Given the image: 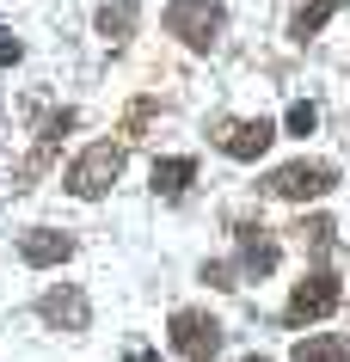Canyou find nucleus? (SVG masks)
<instances>
[{
	"mask_svg": "<svg viewBox=\"0 0 350 362\" xmlns=\"http://www.w3.org/2000/svg\"><path fill=\"white\" fill-rule=\"evenodd\" d=\"M117 172H123V141H98V148H86L68 166V191L80 197V203H93V197H105L117 185Z\"/></svg>",
	"mask_w": 350,
	"mask_h": 362,
	"instance_id": "nucleus-1",
	"label": "nucleus"
},
{
	"mask_svg": "<svg viewBox=\"0 0 350 362\" xmlns=\"http://www.w3.org/2000/svg\"><path fill=\"white\" fill-rule=\"evenodd\" d=\"M338 301H344V283L332 276V270H313V276H301L289 295V307H283V320L289 325H320L338 313Z\"/></svg>",
	"mask_w": 350,
	"mask_h": 362,
	"instance_id": "nucleus-2",
	"label": "nucleus"
},
{
	"mask_svg": "<svg viewBox=\"0 0 350 362\" xmlns=\"http://www.w3.org/2000/svg\"><path fill=\"white\" fill-rule=\"evenodd\" d=\"M166 338H173V350L185 362H215L221 356V320L197 313V307H178L173 320H166Z\"/></svg>",
	"mask_w": 350,
	"mask_h": 362,
	"instance_id": "nucleus-3",
	"label": "nucleus"
},
{
	"mask_svg": "<svg viewBox=\"0 0 350 362\" xmlns=\"http://www.w3.org/2000/svg\"><path fill=\"white\" fill-rule=\"evenodd\" d=\"M221 25H228V13L215 0H178V6H166V31L185 37L191 49H215L221 43Z\"/></svg>",
	"mask_w": 350,
	"mask_h": 362,
	"instance_id": "nucleus-4",
	"label": "nucleus"
},
{
	"mask_svg": "<svg viewBox=\"0 0 350 362\" xmlns=\"http://www.w3.org/2000/svg\"><path fill=\"white\" fill-rule=\"evenodd\" d=\"M332 185H338V172H332L326 160H289V166H276L271 178H264V191L289 197V203H313V197H326Z\"/></svg>",
	"mask_w": 350,
	"mask_h": 362,
	"instance_id": "nucleus-5",
	"label": "nucleus"
},
{
	"mask_svg": "<svg viewBox=\"0 0 350 362\" xmlns=\"http://www.w3.org/2000/svg\"><path fill=\"white\" fill-rule=\"evenodd\" d=\"M209 141L228 160H258V153L276 141V123H264V117H240V123H215L209 129Z\"/></svg>",
	"mask_w": 350,
	"mask_h": 362,
	"instance_id": "nucleus-6",
	"label": "nucleus"
},
{
	"mask_svg": "<svg viewBox=\"0 0 350 362\" xmlns=\"http://www.w3.org/2000/svg\"><path fill=\"white\" fill-rule=\"evenodd\" d=\"M68 129H74V111H68V105L43 117V129H37V148H31V160L19 166V178H13V191H31V185H37V172L49 166V160H56V148H62V135H68Z\"/></svg>",
	"mask_w": 350,
	"mask_h": 362,
	"instance_id": "nucleus-7",
	"label": "nucleus"
},
{
	"mask_svg": "<svg viewBox=\"0 0 350 362\" xmlns=\"http://www.w3.org/2000/svg\"><path fill=\"white\" fill-rule=\"evenodd\" d=\"M233 240H240V270H246V276H271L276 258H283L276 240L258 228V221H233Z\"/></svg>",
	"mask_w": 350,
	"mask_h": 362,
	"instance_id": "nucleus-8",
	"label": "nucleus"
},
{
	"mask_svg": "<svg viewBox=\"0 0 350 362\" xmlns=\"http://www.w3.org/2000/svg\"><path fill=\"white\" fill-rule=\"evenodd\" d=\"M37 313H43L49 325H56V332H86V320H93V307H86V295H80L74 283L49 288V295L37 301Z\"/></svg>",
	"mask_w": 350,
	"mask_h": 362,
	"instance_id": "nucleus-9",
	"label": "nucleus"
},
{
	"mask_svg": "<svg viewBox=\"0 0 350 362\" xmlns=\"http://www.w3.org/2000/svg\"><path fill=\"white\" fill-rule=\"evenodd\" d=\"M19 258H25V264H37V270H49V264H62V258H74V240L56 233V228H31L19 240Z\"/></svg>",
	"mask_w": 350,
	"mask_h": 362,
	"instance_id": "nucleus-10",
	"label": "nucleus"
},
{
	"mask_svg": "<svg viewBox=\"0 0 350 362\" xmlns=\"http://www.w3.org/2000/svg\"><path fill=\"white\" fill-rule=\"evenodd\" d=\"M191 178H197V160H154V197H166V203L191 191Z\"/></svg>",
	"mask_w": 350,
	"mask_h": 362,
	"instance_id": "nucleus-11",
	"label": "nucleus"
},
{
	"mask_svg": "<svg viewBox=\"0 0 350 362\" xmlns=\"http://www.w3.org/2000/svg\"><path fill=\"white\" fill-rule=\"evenodd\" d=\"M295 362H350V338H338V332H313V338L295 344Z\"/></svg>",
	"mask_w": 350,
	"mask_h": 362,
	"instance_id": "nucleus-12",
	"label": "nucleus"
},
{
	"mask_svg": "<svg viewBox=\"0 0 350 362\" xmlns=\"http://www.w3.org/2000/svg\"><path fill=\"white\" fill-rule=\"evenodd\" d=\"M98 31L111 43H129V31H136V0H117V6H98Z\"/></svg>",
	"mask_w": 350,
	"mask_h": 362,
	"instance_id": "nucleus-13",
	"label": "nucleus"
},
{
	"mask_svg": "<svg viewBox=\"0 0 350 362\" xmlns=\"http://www.w3.org/2000/svg\"><path fill=\"white\" fill-rule=\"evenodd\" d=\"M338 6H344V0H308V6L295 13V25H289V31H295V37H301V43H308L313 31H320V25H326L332 13H338Z\"/></svg>",
	"mask_w": 350,
	"mask_h": 362,
	"instance_id": "nucleus-14",
	"label": "nucleus"
},
{
	"mask_svg": "<svg viewBox=\"0 0 350 362\" xmlns=\"http://www.w3.org/2000/svg\"><path fill=\"white\" fill-rule=\"evenodd\" d=\"M295 233H301V240H308L313 252H332V240H338V228H332L326 215H308V221H301V228H295Z\"/></svg>",
	"mask_w": 350,
	"mask_h": 362,
	"instance_id": "nucleus-15",
	"label": "nucleus"
},
{
	"mask_svg": "<svg viewBox=\"0 0 350 362\" xmlns=\"http://www.w3.org/2000/svg\"><path fill=\"white\" fill-rule=\"evenodd\" d=\"M283 123H289V135H313V123H320V111H313L308 98H301V105H289V117H283Z\"/></svg>",
	"mask_w": 350,
	"mask_h": 362,
	"instance_id": "nucleus-16",
	"label": "nucleus"
},
{
	"mask_svg": "<svg viewBox=\"0 0 350 362\" xmlns=\"http://www.w3.org/2000/svg\"><path fill=\"white\" fill-rule=\"evenodd\" d=\"M19 56H25V43L13 37V31H0V68H13V62H19Z\"/></svg>",
	"mask_w": 350,
	"mask_h": 362,
	"instance_id": "nucleus-17",
	"label": "nucleus"
},
{
	"mask_svg": "<svg viewBox=\"0 0 350 362\" xmlns=\"http://www.w3.org/2000/svg\"><path fill=\"white\" fill-rule=\"evenodd\" d=\"M148 117H154V98H141L136 111H129V123H123V135H141V123H148Z\"/></svg>",
	"mask_w": 350,
	"mask_h": 362,
	"instance_id": "nucleus-18",
	"label": "nucleus"
},
{
	"mask_svg": "<svg viewBox=\"0 0 350 362\" xmlns=\"http://www.w3.org/2000/svg\"><path fill=\"white\" fill-rule=\"evenodd\" d=\"M203 283L209 288H233V270L228 264H203Z\"/></svg>",
	"mask_w": 350,
	"mask_h": 362,
	"instance_id": "nucleus-19",
	"label": "nucleus"
},
{
	"mask_svg": "<svg viewBox=\"0 0 350 362\" xmlns=\"http://www.w3.org/2000/svg\"><path fill=\"white\" fill-rule=\"evenodd\" d=\"M123 362H160V356L148 350V344H129V356H123Z\"/></svg>",
	"mask_w": 350,
	"mask_h": 362,
	"instance_id": "nucleus-20",
	"label": "nucleus"
},
{
	"mask_svg": "<svg viewBox=\"0 0 350 362\" xmlns=\"http://www.w3.org/2000/svg\"><path fill=\"white\" fill-rule=\"evenodd\" d=\"M246 362H271V356H246Z\"/></svg>",
	"mask_w": 350,
	"mask_h": 362,
	"instance_id": "nucleus-21",
	"label": "nucleus"
}]
</instances>
